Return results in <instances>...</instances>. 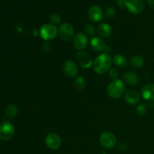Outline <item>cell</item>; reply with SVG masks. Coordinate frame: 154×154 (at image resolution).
Returning <instances> with one entry per match:
<instances>
[{
	"label": "cell",
	"mask_w": 154,
	"mask_h": 154,
	"mask_svg": "<svg viewBox=\"0 0 154 154\" xmlns=\"http://www.w3.org/2000/svg\"><path fill=\"white\" fill-rule=\"evenodd\" d=\"M125 99L130 105H136L140 101V95L133 90H129L125 93Z\"/></svg>",
	"instance_id": "9a60e30c"
},
{
	"label": "cell",
	"mask_w": 154,
	"mask_h": 154,
	"mask_svg": "<svg viewBox=\"0 0 154 154\" xmlns=\"http://www.w3.org/2000/svg\"><path fill=\"white\" fill-rule=\"evenodd\" d=\"M109 76L113 79H117L119 76V72L117 69H111L109 70Z\"/></svg>",
	"instance_id": "484cf974"
},
{
	"label": "cell",
	"mask_w": 154,
	"mask_h": 154,
	"mask_svg": "<svg viewBox=\"0 0 154 154\" xmlns=\"http://www.w3.org/2000/svg\"><path fill=\"white\" fill-rule=\"evenodd\" d=\"M143 99L148 102L154 101V84H149L144 86L141 90Z\"/></svg>",
	"instance_id": "5bb4252c"
},
{
	"label": "cell",
	"mask_w": 154,
	"mask_h": 154,
	"mask_svg": "<svg viewBox=\"0 0 154 154\" xmlns=\"http://www.w3.org/2000/svg\"><path fill=\"white\" fill-rule=\"evenodd\" d=\"M50 21H51V23L53 24V25H59L62 21L61 17H60L58 14L54 13L51 15V17H50Z\"/></svg>",
	"instance_id": "7402d4cb"
},
{
	"label": "cell",
	"mask_w": 154,
	"mask_h": 154,
	"mask_svg": "<svg viewBox=\"0 0 154 154\" xmlns=\"http://www.w3.org/2000/svg\"><path fill=\"white\" fill-rule=\"evenodd\" d=\"M45 144L51 150H57L62 144V140L60 135L54 132L48 134L45 138Z\"/></svg>",
	"instance_id": "52a82bcc"
},
{
	"label": "cell",
	"mask_w": 154,
	"mask_h": 154,
	"mask_svg": "<svg viewBox=\"0 0 154 154\" xmlns=\"http://www.w3.org/2000/svg\"><path fill=\"white\" fill-rule=\"evenodd\" d=\"M18 109L17 107L14 104L9 105L5 109V115L8 119H13L17 114Z\"/></svg>",
	"instance_id": "ffe728a7"
},
{
	"label": "cell",
	"mask_w": 154,
	"mask_h": 154,
	"mask_svg": "<svg viewBox=\"0 0 154 154\" xmlns=\"http://www.w3.org/2000/svg\"><path fill=\"white\" fill-rule=\"evenodd\" d=\"M74 85H75V87L76 90H79V91H81V90H84L86 86V82L85 80L83 77L80 76L78 77V78L75 79V82H74Z\"/></svg>",
	"instance_id": "44dd1931"
},
{
	"label": "cell",
	"mask_w": 154,
	"mask_h": 154,
	"mask_svg": "<svg viewBox=\"0 0 154 154\" xmlns=\"http://www.w3.org/2000/svg\"><path fill=\"white\" fill-rule=\"evenodd\" d=\"M145 5L143 0H129L126 8L131 13L138 14L144 11Z\"/></svg>",
	"instance_id": "30bf717a"
},
{
	"label": "cell",
	"mask_w": 154,
	"mask_h": 154,
	"mask_svg": "<svg viewBox=\"0 0 154 154\" xmlns=\"http://www.w3.org/2000/svg\"><path fill=\"white\" fill-rule=\"evenodd\" d=\"M113 63V58L107 53L102 54L96 57L93 61V69L99 75L109 72Z\"/></svg>",
	"instance_id": "6da1fadb"
},
{
	"label": "cell",
	"mask_w": 154,
	"mask_h": 154,
	"mask_svg": "<svg viewBox=\"0 0 154 154\" xmlns=\"http://www.w3.org/2000/svg\"><path fill=\"white\" fill-rule=\"evenodd\" d=\"M113 63L117 67L123 69L126 66V59L123 57V55L120 54H116L114 57H113Z\"/></svg>",
	"instance_id": "d6986e66"
},
{
	"label": "cell",
	"mask_w": 154,
	"mask_h": 154,
	"mask_svg": "<svg viewBox=\"0 0 154 154\" xmlns=\"http://www.w3.org/2000/svg\"><path fill=\"white\" fill-rule=\"evenodd\" d=\"M14 126L10 122H4L0 124V139L8 141L14 135Z\"/></svg>",
	"instance_id": "5b68a950"
},
{
	"label": "cell",
	"mask_w": 154,
	"mask_h": 154,
	"mask_svg": "<svg viewBox=\"0 0 154 154\" xmlns=\"http://www.w3.org/2000/svg\"><path fill=\"white\" fill-rule=\"evenodd\" d=\"M73 45L77 50L82 51L87 48L88 45V38L87 35L81 32L75 35L73 38Z\"/></svg>",
	"instance_id": "9c48e42d"
},
{
	"label": "cell",
	"mask_w": 154,
	"mask_h": 154,
	"mask_svg": "<svg viewBox=\"0 0 154 154\" xmlns=\"http://www.w3.org/2000/svg\"><path fill=\"white\" fill-rule=\"evenodd\" d=\"M129 64L134 69H140V68L143 67L144 65V60L142 57L139 55L134 56L132 57L129 61Z\"/></svg>",
	"instance_id": "ac0fdd59"
},
{
	"label": "cell",
	"mask_w": 154,
	"mask_h": 154,
	"mask_svg": "<svg viewBox=\"0 0 154 154\" xmlns=\"http://www.w3.org/2000/svg\"><path fill=\"white\" fill-rule=\"evenodd\" d=\"M108 95L112 99H118L125 93V84L121 80L115 79L111 81L107 87Z\"/></svg>",
	"instance_id": "7a4b0ae2"
},
{
	"label": "cell",
	"mask_w": 154,
	"mask_h": 154,
	"mask_svg": "<svg viewBox=\"0 0 154 154\" xmlns=\"http://www.w3.org/2000/svg\"><path fill=\"white\" fill-rule=\"evenodd\" d=\"M85 31L88 35L93 36L95 34V28L92 24H87L85 26Z\"/></svg>",
	"instance_id": "d4e9b609"
},
{
	"label": "cell",
	"mask_w": 154,
	"mask_h": 154,
	"mask_svg": "<svg viewBox=\"0 0 154 154\" xmlns=\"http://www.w3.org/2000/svg\"><path fill=\"white\" fill-rule=\"evenodd\" d=\"M128 2H129V0H117V5L121 8H125L127 6Z\"/></svg>",
	"instance_id": "4316f807"
},
{
	"label": "cell",
	"mask_w": 154,
	"mask_h": 154,
	"mask_svg": "<svg viewBox=\"0 0 154 154\" xmlns=\"http://www.w3.org/2000/svg\"><path fill=\"white\" fill-rule=\"evenodd\" d=\"M74 28L69 23H63L58 29V35L63 42H70L72 38H74Z\"/></svg>",
	"instance_id": "277c9868"
},
{
	"label": "cell",
	"mask_w": 154,
	"mask_h": 154,
	"mask_svg": "<svg viewBox=\"0 0 154 154\" xmlns=\"http://www.w3.org/2000/svg\"><path fill=\"white\" fill-rule=\"evenodd\" d=\"M147 2L149 5L154 9V0H147Z\"/></svg>",
	"instance_id": "83f0119b"
},
{
	"label": "cell",
	"mask_w": 154,
	"mask_h": 154,
	"mask_svg": "<svg viewBox=\"0 0 154 154\" xmlns=\"http://www.w3.org/2000/svg\"><path fill=\"white\" fill-rule=\"evenodd\" d=\"M98 33L102 38H108L112 33V29L109 24L106 23H101L98 27Z\"/></svg>",
	"instance_id": "e0dca14e"
},
{
	"label": "cell",
	"mask_w": 154,
	"mask_h": 154,
	"mask_svg": "<svg viewBox=\"0 0 154 154\" xmlns=\"http://www.w3.org/2000/svg\"><path fill=\"white\" fill-rule=\"evenodd\" d=\"M116 15V10L112 7H109L108 8H106L105 10V17L107 18H109V19H111V18L114 17Z\"/></svg>",
	"instance_id": "cb8c5ba5"
},
{
	"label": "cell",
	"mask_w": 154,
	"mask_h": 154,
	"mask_svg": "<svg viewBox=\"0 0 154 154\" xmlns=\"http://www.w3.org/2000/svg\"><path fill=\"white\" fill-rule=\"evenodd\" d=\"M63 70L65 75L69 78H75L78 75V69L77 64L72 60H66L63 65Z\"/></svg>",
	"instance_id": "ba28073f"
},
{
	"label": "cell",
	"mask_w": 154,
	"mask_h": 154,
	"mask_svg": "<svg viewBox=\"0 0 154 154\" xmlns=\"http://www.w3.org/2000/svg\"><path fill=\"white\" fill-rule=\"evenodd\" d=\"M99 141L105 148L111 149L115 147L117 144V138L112 132H104L100 135Z\"/></svg>",
	"instance_id": "8992f818"
},
{
	"label": "cell",
	"mask_w": 154,
	"mask_h": 154,
	"mask_svg": "<svg viewBox=\"0 0 154 154\" xmlns=\"http://www.w3.org/2000/svg\"><path fill=\"white\" fill-rule=\"evenodd\" d=\"M136 114L138 116H144L147 113V106L145 105H139L135 109Z\"/></svg>",
	"instance_id": "603a6c76"
},
{
	"label": "cell",
	"mask_w": 154,
	"mask_h": 154,
	"mask_svg": "<svg viewBox=\"0 0 154 154\" xmlns=\"http://www.w3.org/2000/svg\"><path fill=\"white\" fill-rule=\"evenodd\" d=\"M123 80L124 84H128V85H136L139 81V78L135 73L132 72H126V74L123 75Z\"/></svg>",
	"instance_id": "2e32d148"
},
{
	"label": "cell",
	"mask_w": 154,
	"mask_h": 154,
	"mask_svg": "<svg viewBox=\"0 0 154 154\" xmlns=\"http://www.w3.org/2000/svg\"><path fill=\"white\" fill-rule=\"evenodd\" d=\"M103 17V11L98 5H93L88 10V17L93 22H99Z\"/></svg>",
	"instance_id": "7c38bea8"
},
{
	"label": "cell",
	"mask_w": 154,
	"mask_h": 154,
	"mask_svg": "<svg viewBox=\"0 0 154 154\" xmlns=\"http://www.w3.org/2000/svg\"><path fill=\"white\" fill-rule=\"evenodd\" d=\"M77 60L80 66L84 69H88L93 65V61L90 56L84 51H80L77 54Z\"/></svg>",
	"instance_id": "8fae6325"
},
{
	"label": "cell",
	"mask_w": 154,
	"mask_h": 154,
	"mask_svg": "<svg viewBox=\"0 0 154 154\" xmlns=\"http://www.w3.org/2000/svg\"><path fill=\"white\" fill-rule=\"evenodd\" d=\"M40 35L46 42L51 41L58 35V29L51 23L44 24L40 28Z\"/></svg>",
	"instance_id": "3957f363"
},
{
	"label": "cell",
	"mask_w": 154,
	"mask_h": 154,
	"mask_svg": "<svg viewBox=\"0 0 154 154\" xmlns=\"http://www.w3.org/2000/svg\"><path fill=\"white\" fill-rule=\"evenodd\" d=\"M90 47L96 52H102L106 49V45L102 38L99 37H93L90 40Z\"/></svg>",
	"instance_id": "4fadbf2b"
}]
</instances>
